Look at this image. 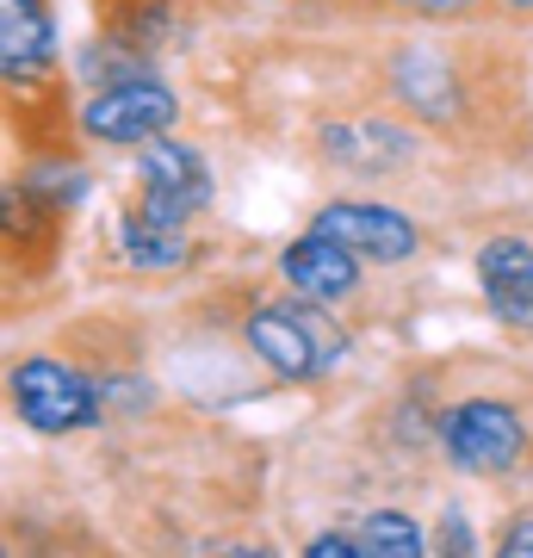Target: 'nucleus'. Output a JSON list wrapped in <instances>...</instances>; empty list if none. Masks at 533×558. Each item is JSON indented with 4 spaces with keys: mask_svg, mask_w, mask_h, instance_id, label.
Wrapping results in <instances>:
<instances>
[{
    "mask_svg": "<svg viewBox=\"0 0 533 558\" xmlns=\"http://www.w3.org/2000/svg\"><path fill=\"white\" fill-rule=\"evenodd\" d=\"M119 248H124V260H131V267H143V274H168V267H180V260H186V242H180V230H168V223H149L143 211H124Z\"/></svg>",
    "mask_w": 533,
    "mask_h": 558,
    "instance_id": "9b49d317",
    "label": "nucleus"
},
{
    "mask_svg": "<svg viewBox=\"0 0 533 558\" xmlns=\"http://www.w3.org/2000/svg\"><path fill=\"white\" fill-rule=\"evenodd\" d=\"M32 193H44V199H50V211H69V205L81 199V193H87V180H81V168H38V174H32Z\"/></svg>",
    "mask_w": 533,
    "mask_h": 558,
    "instance_id": "ddd939ff",
    "label": "nucleus"
},
{
    "mask_svg": "<svg viewBox=\"0 0 533 558\" xmlns=\"http://www.w3.org/2000/svg\"><path fill=\"white\" fill-rule=\"evenodd\" d=\"M410 13H435V20H447V13H465L472 0H403Z\"/></svg>",
    "mask_w": 533,
    "mask_h": 558,
    "instance_id": "f3484780",
    "label": "nucleus"
},
{
    "mask_svg": "<svg viewBox=\"0 0 533 558\" xmlns=\"http://www.w3.org/2000/svg\"><path fill=\"white\" fill-rule=\"evenodd\" d=\"M57 62V25L44 0H0V69L7 81H38Z\"/></svg>",
    "mask_w": 533,
    "mask_h": 558,
    "instance_id": "1a4fd4ad",
    "label": "nucleus"
},
{
    "mask_svg": "<svg viewBox=\"0 0 533 558\" xmlns=\"http://www.w3.org/2000/svg\"><path fill=\"white\" fill-rule=\"evenodd\" d=\"M502 7H521V13H528V7H533V0H502Z\"/></svg>",
    "mask_w": 533,
    "mask_h": 558,
    "instance_id": "6ab92c4d",
    "label": "nucleus"
},
{
    "mask_svg": "<svg viewBox=\"0 0 533 558\" xmlns=\"http://www.w3.org/2000/svg\"><path fill=\"white\" fill-rule=\"evenodd\" d=\"M323 149L341 161V168H354V174H391L397 161L415 156V137L410 131H397L385 119H360V124H336V131H323Z\"/></svg>",
    "mask_w": 533,
    "mask_h": 558,
    "instance_id": "9d476101",
    "label": "nucleus"
},
{
    "mask_svg": "<svg viewBox=\"0 0 533 558\" xmlns=\"http://www.w3.org/2000/svg\"><path fill=\"white\" fill-rule=\"evenodd\" d=\"M435 558H477V534L465 527V515L459 509H447L435 527Z\"/></svg>",
    "mask_w": 533,
    "mask_h": 558,
    "instance_id": "4468645a",
    "label": "nucleus"
},
{
    "mask_svg": "<svg viewBox=\"0 0 533 558\" xmlns=\"http://www.w3.org/2000/svg\"><path fill=\"white\" fill-rule=\"evenodd\" d=\"M311 230H323V236L348 242L360 260H378V267H391V260H410L415 255V223L403 218V211H391V205H360V199H336L316 211Z\"/></svg>",
    "mask_w": 533,
    "mask_h": 558,
    "instance_id": "423d86ee",
    "label": "nucleus"
},
{
    "mask_svg": "<svg viewBox=\"0 0 533 558\" xmlns=\"http://www.w3.org/2000/svg\"><path fill=\"white\" fill-rule=\"evenodd\" d=\"M180 119L174 87H161L156 75L143 81H119V87H99L87 112H81V131L94 143H119V149H143V143L168 137Z\"/></svg>",
    "mask_w": 533,
    "mask_h": 558,
    "instance_id": "20e7f679",
    "label": "nucleus"
},
{
    "mask_svg": "<svg viewBox=\"0 0 533 558\" xmlns=\"http://www.w3.org/2000/svg\"><path fill=\"white\" fill-rule=\"evenodd\" d=\"M279 279L292 286L298 299H316V304H336L360 286V255L348 242L323 236V230H304L298 242H286L279 255Z\"/></svg>",
    "mask_w": 533,
    "mask_h": 558,
    "instance_id": "0eeeda50",
    "label": "nucleus"
},
{
    "mask_svg": "<svg viewBox=\"0 0 533 558\" xmlns=\"http://www.w3.org/2000/svg\"><path fill=\"white\" fill-rule=\"evenodd\" d=\"M205 199H211V174H205L198 149H186L174 137L143 143V156H137V211L143 218L180 230L193 211H205Z\"/></svg>",
    "mask_w": 533,
    "mask_h": 558,
    "instance_id": "7ed1b4c3",
    "label": "nucleus"
},
{
    "mask_svg": "<svg viewBox=\"0 0 533 558\" xmlns=\"http://www.w3.org/2000/svg\"><path fill=\"white\" fill-rule=\"evenodd\" d=\"M477 286L509 329H533V248L521 236H490L477 248Z\"/></svg>",
    "mask_w": 533,
    "mask_h": 558,
    "instance_id": "6e6552de",
    "label": "nucleus"
},
{
    "mask_svg": "<svg viewBox=\"0 0 533 558\" xmlns=\"http://www.w3.org/2000/svg\"><path fill=\"white\" fill-rule=\"evenodd\" d=\"M496 558H533V515H521V521H509V527H502Z\"/></svg>",
    "mask_w": 533,
    "mask_h": 558,
    "instance_id": "dca6fc26",
    "label": "nucleus"
},
{
    "mask_svg": "<svg viewBox=\"0 0 533 558\" xmlns=\"http://www.w3.org/2000/svg\"><path fill=\"white\" fill-rule=\"evenodd\" d=\"M242 336L255 348L261 366H274L279 379H323L348 360V329H341L316 299H298V304H255Z\"/></svg>",
    "mask_w": 533,
    "mask_h": 558,
    "instance_id": "f257e3e1",
    "label": "nucleus"
},
{
    "mask_svg": "<svg viewBox=\"0 0 533 558\" xmlns=\"http://www.w3.org/2000/svg\"><path fill=\"white\" fill-rule=\"evenodd\" d=\"M13 410L25 416V428L38 435H69V428H94L99 422V385L62 360L38 354L13 366Z\"/></svg>",
    "mask_w": 533,
    "mask_h": 558,
    "instance_id": "f03ea898",
    "label": "nucleus"
},
{
    "mask_svg": "<svg viewBox=\"0 0 533 558\" xmlns=\"http://www.w3.org/2000/svg\"><path fill=\"white\" fill-rule=\"evenodd\" d=\"M366 553L373 558H435V546H428V534L415 527L403 509H378V515H366Z\"/></svg>",
    "mask_w": 533,
    "mask_h": 558,
    "instance_id": "f8f14e48",
    "label": "nucleus"
},
{
    "mask_svg": "<svg viewBox=\"0 0 533 558\" xmlns=\"http://www.w3.org/2000/svg\"><path fill=\"white\" fill-rule=\"evenodd\" d=\"M304 558H373L366 553V539H348V534H323L304 546Z\"/></svg>",
    "mask_w": 533,
    "mask_h": 558,
    "instance_id": "2eb2a0df",
    "label": "nucleus"
},
{
    "mask_svg": "<svg viewBox=\"0 0 533 558\" xmlns=\"http://www.w3.org/2000/svg\"><path fill=\"white\" fill-rule=\"evenodd\" d=\"M440 447L459 472H509L528 453V428L509 403L496 398H465L440 416Z\"/></svg>",
    "mask_w": 533,
    "mask_h": 558,
    "instance_id": "39448f33",
    "label": "nucleus"
},
{
    "mask_svg": "<svg viewBox=\"0 0 533 558\" xmlns=\"http://www.w3.org/2000/svg\"><path fill=\"white\" fill-rule=\"evenodd\" d=\"M218 558H274V546H261V539H242V546H223Z\"/></svg>",
    "mask_w": 533,
    "mask_h": 558,
    "instance_id": "a211bd4d",
    "label": "nucleus"
}]
</instances>
